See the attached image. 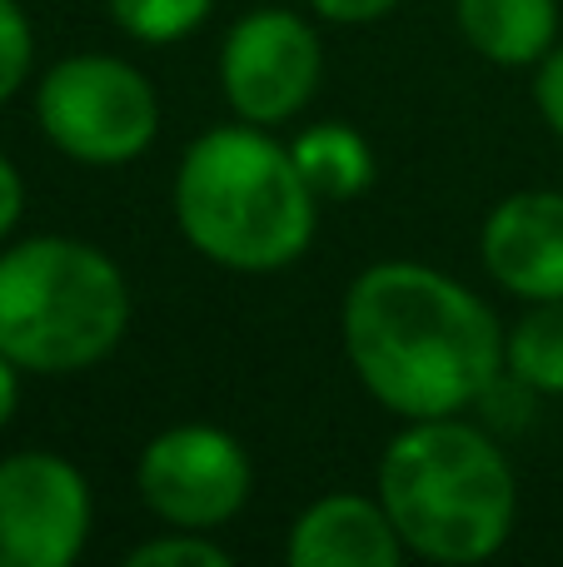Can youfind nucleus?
I'll return each mask as SVG.
<instances>
[{
	"mask_svg": "<svg viewBox=\"0 0 563 567\" xmlns=\"http://www.w3.org/2000/svg\"><path fill=\"white\" fill-rule=\"evenodd\" d=\"M339 329L369 399L405 423L464 413L504 369V329L489 303L409 259L369 265L349 284Z\"/></svg>",
	"mask_w": 563,
	"mask_h": 567,
	"instance_id": "nucleus-1",
	"label": "nucleus"
},
{
	"mask_svg": "<svg viewBox=\"0 0 563 567\" xmlns=\"http://www.w3.org/2000/svg\"><path fill=\"white\" fill-rule=\"evenodd\" d=\"M180 235L219 269L275 275L309 249L319 199L305 185L289 145L265 125H215L185 150L175 169Z\"/></svg>",
	"mask_w": 563,
	"mask_h": 567,
	"instance_id": "nucleus-2",
	"label": "nucleus"
},
{
	"mask_svg": "<svg viewBox=\"0 0 563 567\" xmlns=\"http://www.w3.org/2000/svg\"><path fill=\"white\" fill-rule=\"evenodd\" d=\"M379 503L409 553L484 563L514 533L519 483L504 449L459 413L409 419L379 458Z\"/></svg>",
	"mask_w": 563,
	"mask_h": 567,
	"instance_id": "nucleus-3",
	"label": "nucleus"
},
{
	"mask_svg": "<svg viewBox=\"0 0 563 567\" xmlns=\"http://www.w3.org/2000/svg\"><path fill=\"white\" fill-rule=\"evenodd\" d=\"M130 323V289L105 249L40 235L0 255V353L30 373L100 363Z\"/></svg>",
	"mask_w": 563,
	"mask_h": 567,
	"instance_id": "nucleus-4",
	"label": "nucleus"
},
{
	"mask_svg": "<svg viewBox=\"0 0 563 567\" xmlns=\"http://www.w3.org/2000/svg\"><path fill=\"white\" fill-rule=\"evenodd\" d=\"M35 120L50 145L80 165H130L155 140L160 100L130 60L70 55L40 80Z\"/></svg>",
	"mask_w": 563,
	"mask_h": 567,
	"instance_id": "nucleus-5",
	"label": "nucleus"
},
{
	"mask_svg": "<svg viewBox=\"0 0 563 567\" xmlns=\"http://www.w3.org/2000/svg\"><path fill=\"white\" fill-rule=\"evenodd\" d=\"M135 488L160 523L209 533L245 508L249 458L235 433L209 423H180L145 443L135 463Z\"/></svg>",
	"mask_w": 563,
	"mask_h": 567,
	"instance_id": "nucleus-6",
	"label": "nucleus"
},
{
	"mask_svg": "<svg viewBox=\"0 0 563 567\" xmlns=\"http://www.w3.org/2000/svg\"><path fill=\"white\" fill-rule=\"evenodd\" d=\"M325 55L319 35L295 10L259 6L239 16L219 50V85L239 120L249 125H285L315 100Z\"/></svg>",
	"mask_w": 563,
	"mask_h": 567,
	"instance_id": "nucleus-7",
	"label": "nucleus"
},
{
	"mask_svg": "<svg viewBox=\"0 0 563 567\" xmlns=\"http://www.w3.org/2000/svg\"><path fill=\"white\" fill-rule=\"evenodd\" d=\"M90 538V483L60 453L0 458V567H70Z\"/></svg>",
	"mask_w": 563,
	"mask_h": 567,
	"instance_id": "nucleus-8",
	"label": "nucleus"
},
{
	"mask_svg": "<svg viewBox=\"0 0 563 567\" xmlns=\"http://www.w3.org/2000/svg\"><path fill=\"white\" fill-rule=\"evenodd\" d=\"M479 255L489 279L514 299H563V195L524 189L499 199L479 229Z\"/></svg>",
	"mask_w": 563,
	"mask_h": 567,
	"instance_id": "nucleus-9",
	"label": "nucleus"
},
{
	"mask_svg": "<svg viewBox=\"0 0 563 567\" xmlns=\"http://www.w3.org/2000/svg\"><path fill=\"white\" fill-rule=\"evenodd\" d=\"M399 553L405 543L385 503L359 493H329L295 518L285 558L295 567H395Z\"/></svg>",
	"mask_w": 563,
	"mask_h": 567,
	"instance_id": "nucleus-10",
	"label": "nucleus"
},
{
	"mask_svg": "<svg viewBox=\"0 0 563 567\" xmlns=\"http://www.w3.org/2000/svg\"><path fill=\"white\" fill-rule=\"evenodd\" d=\"M464 40L494 65H539L559 35V0H454Z\"/></svg>",
	"mask_w": 563,
	"mask_h": 567,
	"instance_id": "nucleus-11",
	"label": "nucleus"
},
{
	"mask_svg": "<svg viewBox=\"0 0 563 567\" xmlns=\"http://www.w3.org/2000/svg\"><path fill=\"white\" fill-rule=\"evenodd\" d=\"M289 155H295L305 185L315 189L319 205H339V199H355L369 189L375 179V155H369L365 135L349 130L345 120H325V125H309L289 140Z\"/></svg>",
	"mask_w": 563,
	"mask_h": 567,
	"instance_id": "nucleus-12",
	"label": "nucleus"
},
{
	"mask_svg": "<svg viewBox=\"0 0 563 567\" xmlns=\"http://www.w3.org/2000/svg\"><path fill=\"white\" fill-rule=\"evenodd\" d=\"M504 363L534 393H563V299H544L504 339Z\"/></svg>",
	"mask_w": 563,
	"mask_h": 567,
	"instance_id": "nucleus-13",
	"label": "nucleus"
},
{
	"mask_svg": "<svg viewBox=\"0 0 563 567\" xmlns=\"http://www.w3.org/2000/svg\"><path fill=\"white\" fill-rule=\"evenodd\" d=\"M105 6H110V20H115L130 40L175 45V40H185L190 30L209 16L215 0H105Z\"/></svg>",
	"mask_w": 563,
	"mask_h": 567,
	"instance_id": "nucleus-14",
	"label": "nucleus"
},
{
	"mask_svg": "<svg viewBox=\"0 0 563 567\" xmlns=\"http://www.w3.org/2000/svg\"><path fill=\"white\" fill-rule=\"evenodd\" d=\"M130 567H229V553L219 543H209L195 528H175L170 538H150L140 543L125 558Z\"/></svg>",
	"mask_w": 563,
	"mask_h": 567,
	"instance_id": "nucleus-15",
	"label": "nucleus"
},
{
	"mask_svg": "<svg viewBox=\"0 0 563 567\" xmlns=\"http://www.w3.org/2000/svg\"><path fill=\"white\" fill-rule=\"evenodd\" d=\"M30 55H35V40H30L25 10H20L16 0H0V105L25 85Z\"/></svg>",
	"mask_w": 563,
	"mask_h": 567,
	"instance_id": "nucleus-16",
	"label": "nucleus"
},
{
	"mask_svg": "<svg viewBox=\"0 0 563 567\" xmlns=\"http://www.w3.org/2000/svg\"><path fill=\"white\" fill-rule=\"evenodd\" d=\"M534 100H539V115H544V125L563 140V45H554L544 60H539Z\"/></svg>",
	"mask_w": 563,
	"mask_h": 567,
	"instance_id": "nucleus-17",
	"label": "nucleus"
},
{
	"mask_svg": "<svg viewBox=\"0 0 563 567\" xmlns=\"http://www.w3.org/2000/svg\"><path fill=\"white\" fill-rule=\"evenodd\" d=\"M399 0H309V10H319L335 25H369V20H385Z\"/></svg>",
	"mask_w": 563,
	"mask_h": 567,
	"instance_id": "nucleus-18",
	"label": "nucleus"
},
{
	"mask_svg": "<svg viewBox=\"0 0 563 567\" xmlns=\"http://www.w3.org/2000/svg\"><path fill=\"white\" fill-rule=\"evenodd\" d=\"M20 209H25V185H20L16 165H10V159L0 155V239H6L10 229H16Z\"/></svg>",
	"mask_w": 563,
	"mask_h": 567,
	"instance_id": "nucleus-19",
	"label": "nucleus"
},
{
	"mask_svg": "<svg viewBox=\"0 0 563 567\" xmlns=\"http://www.w3.org/2000/svg\"><path fill=\"white\" fill-rule=\"evenodd\" d=\"M16 399H20V379H16V363L0 353V429L10 423V413H16Z\"/></svg>",
	"mask_w": 563,
	"mask_h": 567,
	"instance_id": "nucleus-20",
	"label": "nucleus"
}]
</instances>
